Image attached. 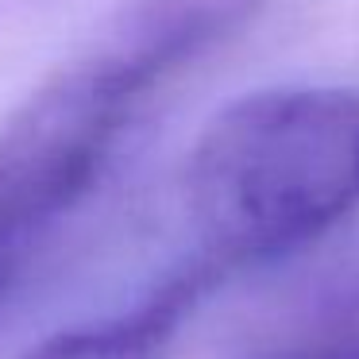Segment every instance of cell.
Masks as SVG:
<instances>
[{
	"instance_id": "4",
	"label": "cell",
	"mask_w": 359,
	"mask_h": 359,
	"mask_svg": "<svg viewBox=\"0 0 359 359\" xmlns=\"http://www.w3.org/2000/svg\"><path fill=\"white\" fill-rule=\"evenodd\" d=\"M32 248H35L32 240H24L8 220L0 217V290L8 286V278L20 271V263L27 259V251H32Z\"/></svg>"
},
{
	"instance_id": "1",
	"label": "cell",
	"mask_w": 359,
	"mask_h": 359,
	"mask_svg": "<svg viewBox=\"0 0 359 359\" xmlns=\"http://www.w3.org/2000/svg\"><path fill=\"white\" fill-rule=\"evenodd\" d=\"M359 209V89H259L224 104L186 163V212L197 266L290 255Z\"/></svg>"
},
{
	"instance_id": "2",
	"label": "cell",
	"mask_w": 359,
	"mask_h": 359,
	"mask_svg": "<svg viewBox=\"0 0 359 359\" xmlns=\"http://www.w3.org/2000/svg\"><path fill=\"white\" fill-rule=\"evenodd\" d=\"M212 282L217 278L194 263L189 271L174 274L166 286H158L135 309L81 328H66V332L43 340L35 351H27L24 359H166L178 325Z\"/></svg>"
},
{
	"instance_id": "3",
	"label": "cell",
	"mask_w": 359,
	"mask_h": 359,
	"mask_svg": "<svg viewBox=\"0 0 359 359\" xmlns=\"http://www.w3.org/2000/svg\"><path fill=\"white\" fill-rule=\"evenodd\" d=\"M271 359H359V294L325 309Z\"/></svg>"
}]
</instances>
